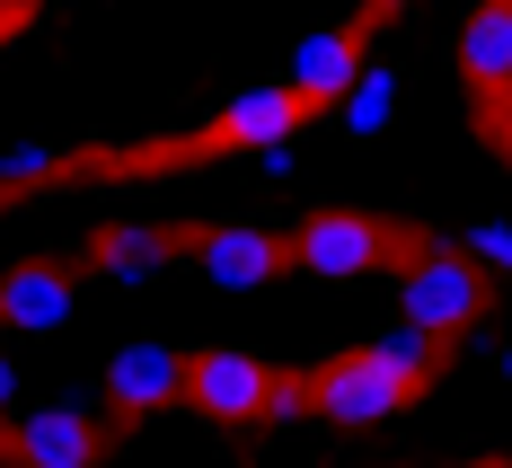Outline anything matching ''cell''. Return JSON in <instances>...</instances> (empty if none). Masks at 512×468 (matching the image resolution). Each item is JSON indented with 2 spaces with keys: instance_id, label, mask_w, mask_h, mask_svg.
Here are the masks:
<instances>
[{
  "instance_id": "obj_1",
  "label": "cell",
  "mask_w": 512,
  "mask_h": 468,
  "mask_svg": "<svg viewBox=\"0 0 512 468\" xmlns=\"http://www.w3.org/2000/svg\"><path fill=\"white\" fill-rule=\"evenodd\" d=\"M283 265L301 274V283H327V292H345V283H371L380 265H389V221H371V212H301V230L283 239Z\"/></svg>"
},
{
  "instance_id": "obj_2",
  "label": "cell",
  "mask_w": 512,
  "mask_h": 468,
  "mask_svg": "<svg viewBox=\"0 0 512 468\" xmlns=\"http://www.w3.org/2000/svg\"><path fill=\"white\" fill-rule=\"evenodd\" d=\"M389 301H398L407 327H424V336L442 345V336H460V327L486 318V274H477L460 248H415V257L398 265V283H389Z\"/></svg>"
},
{
  "instance_id": "obj_3",
  "label": "cell",
  "mask_w": 512,
  "mask_h": 468,
  "mask_svg": "<svg viewBox=\"0 0 512 468\" xmlns=\"http://www.w3.org/2000/svg\"><path fill=\"white\" fill-rule=\"evenodd\" d=\"M283 389L292 380H274V363L248 345H195L186 354V407L204 424H265L283 407Z\"/></svg>"
},
{
  "instance_id": "obj_4",
  "label": "cell",
  "mask_w": 512,
  "mask_h": 468,
  "mask_svg": "<svg viewBox=\"0 0 512 468\" xmlns=\"http://www.w3.org/2000/svg\"><path fill=\"white\" fill-rule=\"evenodd\" d=\"M407 407H415V389L380 380V371H371V363H354V354H336V363H318V371L301 380V416L336 424V433H371V424L407 416Z\"/></svg>"
},
{
  "instance_id": "obj_5",
  "label": "cell",
  "mask_w": 512,
  "mask_h": 468,
  "mask_svg": "<svg viewBox=\"0 0 512 468\" xmlns=\"http://www.w3.org/2000/svg\"><path fill=\"white\" fill-rule=\"evenodd\" d=\"M106 407H124V416H159V407H186V354L168 345V336H124L98 371Z\"/></svg>"
},
{
  "instance_id": "obj_6",
  "label": "cell",
  "mask_w": 512,
  "mask_h": 468,
  "mask_svg": "<svg viewBox=\"0 0 512 468\" xmlns=\"http://www.w3.org/2000/svg\"><path fill=\"white\" fill-rule=\"evenodd\" d=\"M9 460L18 468H98L106 460V424L89 407H36V416L9 424Z\"/></svg>"
},
{
  "instance_id": "obj_7",
  "label": "cell",
  "mask_w": 512,
  "mask_h": 468,
  "mask_svg": "<svg viewBox=\"0 0 512 468\" xmlns=\"http://www.w3.org/2000/svg\"><path fill=\"white\" fill-rule=\"evenodd\" d=\"M212 142L221 151H274V142H309V106L283 89V80H256V89H230V106L212 115Z\"/></svg>"
},
{
  "instance_id": "obj_8",
  "label": "cell",
  "mask_w": 512,
  "mask_h": 468,
  "mask_svg": "<svg viewBox=\"0 0 512 468\" xmlns=\"http://www.w3.org/2000/svg\"><path fill=\"white\" fill-rule=\"evenodd\" d=\"M80 318V274L71 265H9L0 274V327L9 336H62Z\"/></svg>"
},
{
  "instance_id": "obj_9",
  "label": "cell",
  "mask_w": 512,
  "mask_h": 468,
  "mask_svg": "<svg viewBox=\"0 0 512 468\" xmlns=\"http://www.w3.org/2000/svg\"><path fill=\"white\" fill-rule=\"evenodd\" d=\"M195 274H204L212 292H256V283L283 274V239L265 221H212L204 239H195Z\"/></svg>"
},
{
  "instance_id": "obj_10",
  "label": "cell",
  "mask_w": 512,
  "mask_h": 468,
  "mask_svg": "<svg viewBox=\"0 0 512 468\" xmlns=\"http://www.w3.org/2000/svg\"><path fill=\"white\" fill-rule=\"evenodd\" d=\"M362 62H371V53H362V27H309L301 45H292V62H283L274 80H283V89H292V98L318 115V106H336L345 89H354V71H362Z\"/></svg>"
},
{
  "instance_id": "obj_11",
  "label": "cell",
  "mask_w": 512,
  "mask_h": 468,
  "mask_svg": "<svg viewBox=\"0 0 512 468\" xmlns=\"http://www.w3.org/2000/svg\"><path fill=\"white\" fill-rule=\"evenodd\" d=\"M451 62L477 98H512V0H477L460 9V36H451Z\"/></svg>"
},
{
  "instance_id": "obj_12",
  "label": "cell",
  "mask_w": 512,
  "mask_h": 468,
  "mask_svg": "<svg viewBox=\"0 0 512 468\" xmlns=\"http://www.w3.org/2000/svg\"><path fill=\"white\" fill-rule=\"evenodd\" d=\"M80 265H89L98 283H159V274L177 265V248H168L159 221H115V230H98V239L80 248Z\"/></svg>"
},
{
  "instance_id": "obj_13",
  "label": "cell",
  "mask_w": 512,
  "mask_h": 468,
  "mask_svg": "<svg viewBox=\"0 0 512 468\" xmlns=\"http://www.w3.org/2000/svg\"><path fill=\"white\" fill-rule=\"evenodd\" d=\"M336 124H345V142H380V133L398 124V62H389V53H371L354 71V89L336 98Z\"/></svg>"
},
{
  "instance_id": "obj_14",
  "label": "cell",
  "mask_w": 512,
  "mask_h": 468,
  "mask_svg": "<svg viewBox=\"0 0 512 468\" xmlns=\"http://www.w3.org/2000/svg\"><path fill=\"white\" fill-rule=\"evenodd\" d=\"M354 363H371L380 380H398V389H424L433 363H442V345H433L424 327H407V318H389V327H371V336L354 345Z\"/></svg>"
},
{
  "instance_id": "obj_15",
  "label": "cell",
  "mask_w": 512,
  "mask_h": 468,
  "mask_svg": "<svg viewBox=\"0 0 512 468\" xmlns=\"http://www.w3.org/2000/svg\"><path fill=\"white\" fill-rule=\"evenodd\" d=\"M451 248H460V257L477 265L486 283H512V221H468Z\"/></svg>"
},
{
  "instance_id": "obj_16",
  "label": "cell",
  "mask_w": 512,
  "mask_h": 468,
  "mask_svg": "<svg viewBox=\"0 0 512 468\" xmlns=\"http://www.w3.org/2000/svg\"><path fill=\"white\" fill-rule=\"evenodd\" d=\"M80 151H62V142H18V151H0V186H53V168H71Z\"/></svg>"
},
{
  "instance_id": "obj_17",
  "label": "cell",
  "mask_w": 512,
  "mask_h": 468,
  "mask_svg": "<svg viewBox=\"0 0 512 468\" xmlns=\"http://www.w3.org/2000/svg\"><path fill=\"white\" fill-rule=\"evenodd\" d=\"M301 168V142H274V151H256V177H292Z\"/></svg>"
},
{
  "instance_id": "obj_18",
  "label": "cell",
  "mask_w": 512,
  "mask_h": 468,
  "mask_svg": "<svg viewBox=\"0 0 512 468\" xmlns=\"http://www.w3.org/2000/svg\"><path fill=\"white\" fill-rule=\"evenodd\" d=\"M9 407H18V363H9V345H0V424H9Z\"/></svg>"
},
{
  "instance_id": "obj_19",
  "label": "cell",
  "mask_w": 512,
  "mask_h": 468,
  "mask_svg": "<svg viewBox=\"0 0 512 468\" xmlns=\"http://www.w3.org/2000/svg\"><path fill=\"white\" fill-rule=\"evenodd\" d=\"M495 371H504V380H512V336H504V345H495Z\"/></svg>"
},
{
  "instance_id": "obj_20",
  "label": "cell",
  "mask_w": 512,
  "mask_h": 468,
  "mask_svg": "<svg viewBox=\"0 0 512 468\" xmlns=\"http://www.w3.org/2000/svg\"><path fill=\"white\" fill-rule=\"evenodd\" d=\"M9 27H18V18H9V9H0V62H9Z\"/></svg>"
},
{
  "instance_id": "obj_21",
  "label": "cell",
  "mask_w": 512,
  "mask_h": 468,
  "mask_svg": "<svg viewBox=\"0 0 512 468\" xmlns=\"http://www.w3.org/2000/svg\"><path fill=\"white\" fill-rule=\"evenodd\" d=\"M504 151H512V106H504Z\"/></svg>"
}]
</instances>
